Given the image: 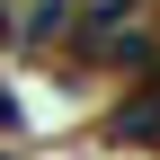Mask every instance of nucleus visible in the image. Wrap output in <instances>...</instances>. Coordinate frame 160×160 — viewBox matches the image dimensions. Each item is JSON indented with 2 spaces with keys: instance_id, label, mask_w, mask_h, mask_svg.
I'll list each match as a JSON object with an SVG mask.
<instances>
[{
  "instance_id": "f257e3e1",
  "label": "nucleus",
  "mask_w": 160,
  "mask_h": 160,
  "mask_svg": "<svg viewBox=\"0 0 160 160\" xmlns=\"http://www.w3.org/2000/svg\"><path fill=\"white\" fill-rule=\"evenodd\" d=\"M107 142H125V151H160V71H142V80L107 107Z\"/></svg>"
},
{
  "instance_id": "f03ea898",
  "label": "nucleus",
  "mask_w": 160,
  "mask_h": 160,
  "mask_svg": "<svg viewBox=\"0 0 160 160\" xmlns=\"http://www.w3.org/2000/svg\"><path fill=\"white\" fill-rule=\"evenodd\" d=\"M9 125H18V116H9V89H0V133H9Z\"/></svg>"
},
{
  "instance_id": "7ed1b4c3",
  "label": "nucleus",
  "mask_w": 160,
  "mask_h": 160,
  "mask_svg": "<svg viewBox=\"0 0 160 160\" xmlns=\"http://www.w3.org/2000/svg\"><path fill=\"white\" fill-rule=\"evenodd\" d=\"M0 160H9V151H0Z\"/></svg>"
}]
</instances>
